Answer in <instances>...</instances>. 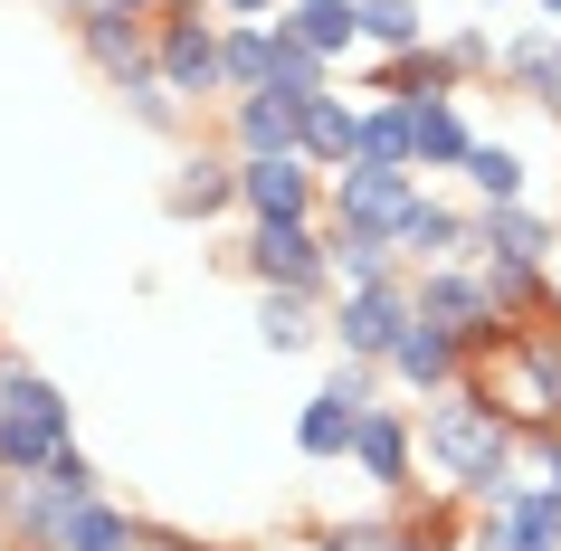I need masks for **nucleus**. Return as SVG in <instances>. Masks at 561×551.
I'll return each instance as SVG.
<instances>
[{
  "label": "nucleus",
  "mask_w": 561,
  "mask_h": 551,
  "mask_svg": "<svg viewBox=\"0 0 561 551\" xmlns=\"http://www.w3.org/2000/svg\"><path fill=\"white\" fill-rule=\"evenodd\" d=\"M410 551H419V542H410Z\"/></svg>",
  "instance_id": "43"
},
{
  "label": "nucleus",
  "mask_w": 561,
  "mask_h": 551,
  "mask_svg": "<svg viewBox=\"0 0 561 551\" xmlns=\"http://www.w3.org/2000/svg\"><path fill=\"white\" fill-rule=\"evenodd\" d=\"M314 551H410L400 514H362V523H314Z\"/></svg>",
  "instance_id": "34"
},
{
  "label": "nucleus",
  "mask_w": 561,
  "mask_h": 551,
  "mask_svg": "<svg viewBox=\"0 0 561 551\" xmlns=\"http://www.w3.org/2000/svg\"><path fill=\"white\" fill-rule=\"evenodd\" d=\"M144 551H238V542H191V532H172V523H152Z\"/></svg>",
  "instance_id": "36"
},
{
  "label": "nucleus",
  "mask_w": 561,
  "mask_h": 551,
  "mask_svg": "<svg viewBox=\"0 0 561 551\" xmlns=\"http://www.w3.org/2000/svg\"><path fill=\"white\" fill-rule=\"evenodd\" d=\"M362 162H400V172H419V105L371 95V105H362Z\"/></svg>",
  "instance_id": "26"
},
{
  "label": "nucleus",
  "mask_w": 561,
  "mask_h": 551,
  "mask_svg": "<svg viewBox=\"0 0 561 551\" xmlns=\"http://www.w3.org/2000/svg\"><path fill=\"white\" fill-rule=\"evenodd\" d=\"M144 542H152V523L134 514V504H115V494H95L87 514L67 523V542H58V551H144Z\"/></svg>",
  "instance_id": "27"
},
{
  "label": "nucleus",
  "mask_w": 561,
  "mask_h": 551,
  "mask_svg": "<svg viewBox=\"0 0 561 551\" xmlns=\"http://www.w3.org/2000/svg\"><path fill=\"white\" fill-rule=\"evenodd\" d=\"M238 219H324V172L305 152L238 162Z\"/></svg>",
  "instance_id": "9"
},
{
  "label": "nucleus",
  "mask_w": 561,
  "mask_h": 551,
  "mask_svg": "<svg viewBox=\"0 0 561 551\" xmlns=\"http://www.w3.org/2000/svg\"><path fill=\"white\" fill-rule=\"evenodd\" d=\"M353 428H362V409L333 400V390H314V400L296 409V457L305 466H343V457H353Z\"/></svg>",
  "instance_id": "22"
},
{
  "label": "nucleus",
  "mask_w": 561,
  "mask_h": 551,
  "mask_svg": "<svg viewBox=\"0 0 561 551\" xmlns=\"http://www.w3.org/2000/svg\"><path fill=\"white\" fill-rule=\"evenodd\" d=\"M219 38H229V20H219L209 0H162V20H152V67H162V87H172L181 105H229Z\"/></svg>",
  "instance_id": "5"
},
{
  "label": "nucleus",
  "mask_w": 561,
  "mask_h": 551,
  "mask_svg": "<svg viewBox=\"0 0 561 551\" xmlns=\"http://www.w3.org/2000/svg\"><path fill=\"white\" fill-rule=\"evenodd\" d=\"M495 77L524 95L533 115H552V124H561V30H552V20H533V30H504V67H495Z\"/></svg>",
  "instance_id": "16"
},
{
  "label": "nucleus",
  "mask_w": 561,
  "mask_h": 551,
  "mask_svg": "<svg viewBox=\"0 0 561 551\" xmlns=\"http://www.w3.org/2000/svg\"><path fill=\"white\" fill-rule=\"evenodd\" d=\"M504 457H524V428L495 409V390H485L476 371H467V390L419 400V466H428L447 494L476 485V475H485V466H504Z\"/></svg>",
  "instance_id": "1"
},
{
  "label": "nucleus",
  "mask_w": 561,
  "mask_h": 551,
  "mask_svg": "<svg viewBox=\"0 0 561 551\" xmlns=\"http://www.w3.org/2000/svg\"><path fill=\"white\" fill-rule=\"evenodd\" d=\"M305 105H314V95H276V87L238 95V105H229V152H238V162H276V152H305Z\"/></svg>",
  "instance_id": "13"
},
{
  "label": "nucleus",
  "mask_w": 561,
  "mask_h": 551,
  "mask_svg": "<svg viewBox=\"0 0 561 551\" xmlns=\"http://www.w3.org/2000/svg\"><path fill=\"white\" fill-rule=\"evenodd\" d=\"M552 30H561V20H552Z\"/></svg>",
  "instance_id": "42"
},
{
  "label": "nucleus",
  "mask_w": 561,
  "mask_h": 551,
  "mask_svg": "<svg viewBox=\"0 0 561 551\" xmlns=\"http://www.w3.org/2000/svg\"><path fill=\"white\" fill-rule=\"evenodd\" d=\"M533 10H542V20H561V0H533Z\"/></svg>",
  "instance_id": "40"
},
{
  "label": "nucleus",
  "mask_w": 561,
  "mask_h": 551,
  "mask_svg": "<svg viewBox=\"0 0 561 551\" xmlns=\"http://www.w3.org/2000/svg\"><path fill=\"white\" fill-rule=\"evenodd\" d=\"M266 87H276V95H333V58H314L296 30L266 20Z\"/></svg>",
  "instance_id": "28"
},
{
  "label": "nucleus",
  "mask_w": 561,
  "mask_h": 551,
  "mask_svg": "<svg viewBox=\"0 0 561 551\" xmlns=\"http://www.w3.org/2000/svg\"><path fill=\"white\" fill-rule=\"evenodd\" d=\"M305 162H314V172H343V162H362V95H314V105H305Z\"/></svg>",
  "instance_id": "20"
},
{
  "label": "nucleus",
  "mask_w": 561,
  "mask_h": 551,
  "mask_svg": "<svg viewBox=\"0 0 561 551\" xmlns=\"http://www.w3.org/2000/svg\"><path fill=\"white\" fill-rule=\"evenodd\" d=\"M552 248H561V219H552V209H533V200L476 209V257H533V266H552Z\"/></svg>",
  "instance_id": "19"
},
{
  "label": "nucleus",
  "mask_w": 561,
  "mask_h": 551,
  "mask_svg": "<svg viewBox=\"0 0 561 551\" xmlns=\"http://www.w3.org/2000/svg\"><path fill=\"white\" fill-rule=\"evenodd\" d=\"M353 10H362V48H371V58L428 48V0H353Z\"/></svg>",
  "instance_id": "30"
},
{
  "label": "nucleus",
  "mask_w": 561,
  "mask_h": 551,
  "mask_svg": "<svg viewBox=\"0 0 561 551\" xmlns=\"http://www.w3.org/2000/svg\"><path fill=\"white\" fill-rule=\"evenodd\" d=\"M467 551H561V494L542 485V475H524L514 504L467 514Z\"/></svg>",
  "instance_id": "8"
},
{
  "label": "nucleus",
  "mask_w": 561,
  "mask_h": 551,
  "mask_svg": "<svg viewBox=\"0 0 561 551\" xmlns=\"http://www.w3.org/2000/svg\"><path fill=\"white\" fill-rule=\"evenodd\" d=\"M476 10H514V0H476Z\"/></svg>",
  "instance_id": "41"
},
{
  "label": "nucleus",
  "mask_w": 561,
  "mask_h": 551,
  "mask_svg": "<svg viewBox=\"0 0 561 551\" xmlns=\"http://www.w3.org/2000/svg\"><path fill=\"white\" fill-rule=\"evenodd\" d=\"M410 323H419V305H410V276H381V286H343V295H333L324 343H333V361H390Z\"/></svg>",
  "instance_id": "6"
},
{
  "label": "nucleus",
  "mask_w": 561,
  "mask_h": 551,
  "mask_svg": "<svg viewBox=\"0 0 561 551\" xmlns=\"http://www.w3.org/2000/svg\"><path fill=\"white\" fill-rule=\"evenodd\" d=\"M381 371L400 380V390H410V400H447V390H467V371H476V352L457 343V333H447V323H410V333H400V352H390Z\"/></svg>",
  "instance_id": "11"
},
{
  "label": "nucleus",
  "mask_w": 561,
  "mask_h": 551,
  "mask_svg": "<svg viewBox=\"0 0 561 551\" xmlns=\"http://www.w3.org/2000/svg\"><path fill=\"white\" fill-rule=\"evenodd\" d=\"M324 314L333 305H314V295H257V343L276 352V361H296V352L324 343Z\"/></svg>",
  "instance_id": "25"
},
{
  "label": "nucleus",
  "mask_w": 561,
  "mask_h": 551,
  "mask_svg": "<svg viewBox=\"0 0 561 551\" xmlns=\"http://www.w3.org/2000/svg\"><path fill=\"white\" fill-rule=\"evenodd\" d=\"M524 457H533V466H542V485H552V494H561V428H552V437H533Z\"/></svg>",
  "instance_id": "35"
},
{
  "label": "nucleus",
  "mask_w": 561,
  "mask_h": 551,
  "mask_svg": "<svg viewBox=\"0 0 561 551\" xmlns=\"http://www.w3.org/2000/svg\"><path fill=\"white\" fill-rule=\"evenodd\" d=\"M238 276L257 295H314V305H333V248H324V219H248V238H238Z\"/></svg>",
  "instance_id": "4"
},
{
  "label": "nucleus",
  "mask_w": 561,
  "mask_h": 551,
  "mask_svg": "<svg viewBox=\"0 0 561 551\" xmlns=\"http://www.w3.org/2000/svg\"><path fill=\"white\" fill-rule=\"evenodd\" d=\"M209 10H219V20H276L286 0H209Z\"/></svg>",
  "instance_id": "37"
},
{
  "label": "nucleus",
  "mask_w": 561,
  "mask_h": 551,
  "mask_svg": "<svg viewBox=\"0 0 561 551\" xmlns=\"http://www.w3.org/2000/svg\"><path fill=\"white\" fill-rule=\"evenodd\" d=\"M87 10H115V20H162V0H87Z\"/></svg>",
  "instance_id": "38"
},
{
  "label": "nucleus",
  "mask_w": 561,
  "mask_h": 551,
  "mask_svg": "<svg viewBox=\"0 0 561 551\" xmlns=\"http://www.w3.org/2000/svg\"><path fill=\"white\" fill-rule=\"evenodd\" d=\"M438 48H447V58H457V77H467V87H476V77H495V67H504V38L485 30V20H447V30H438Z\"/></svg>",
  "instance_id": "33"
},
{
  "label": "nucleus",
  "mask_w": 561,
  "mask_h": 551,
  "mask_svg": "<svg viewBox=\"0 0 561 551\" xmlns=\"http://www.w3.org/2000/svg\"><path fill=\"white\" fill-rule=\"evenodd\" d=\"M115 95H124V115L144 124V134H181V124L201 115V105H181V95L162 87V67H144V77H134V87H115Z\"/></svg>",
  "instance_id": "31"
},
{
  "label": "nucleus",
  "mask_w": 561,
  "mask_h": 551,
  "mask_svg": "<svg viewBox=\"0 0 561 551\" xmlns=\"http://www.w3.org/2000/svg\"><path fill=\"white\" fill-rule=\"evenodd\" d=\"M542 314H552V333H561V276H552V305H542Z\"/></svg>",
  "instance_id": "39"
},
{
  "label": "nucleus",
  "mask_w": 561,
  "mask_h": 551,
  "mask_svg": "<svg viewBox=\"0 0 561 551\" xmlns=\"http://www.w3.org/2000/svg\"><path fill=\"white\" fill-rule=\"evenodd\" d=\"M276 30H296L314 58L343 67V58L362 48V10H353V0H286V10H276Z\"/></svg>",
  "instance_id": "21"
},
{
  "label": "nucleus",
  "mask_w": 561,
  "mask_h": 551,
  "mask_svg": "<svg viewBox=\"0 0 561 551\" xmlns=\"http://www.w3.org/2000/svg\"><path fill=\"white\" fill-rule=\"evenodd\" d=\"M362 95H400V105H438V95H467V77H457V58H447L438 38H428V48H400V58H371Z\"/></svg>",
  "instance_id": "18"
},
{
  "label": "nucleus",
  "mask_w": 561,
  "mask_h": 551,
  "mask_svg": "<svg viewBox=\"0 0 561 551\" xmlns=\"http://www.w3.org/2000/svg\"><path fill=\"white\" fill-rule=\"evenodd\" d=\"M229 209H238V152H181L172 181H162V219L209 229V219H229Z\"/></svg>",
  "instance_id": "12"
},
{
  "label": "nucleus",
  "mask_w": 561,
  "mask_h": 551,
  "mask_svg": "<svg viewBox=\"0 0 561 551\" xmlns=\"http://www.w3.org/2000/svg\"><path fill=\"white\" fill-rule=\"evenodd\" d=\"M95 494H105V466H95L87 447H67V457H48L38 475H20V485H10L0 542H10V551H58V542H67V523L87 514Z\"/></svg>",
  "instance_id": "3"
},
{
  "label": "nucleus",
  "mask_w": 561,
  "mask_h": 551,
  "mask_svg": "<svg viewBox=\"0 0 561 551\" xmlns=\"http://www.w3.org/2000/svg\"><path fill=\"white\" fill-rule=\"evenodd\" d=\"M485 144L467 124V95H438V105H419V172H467V152Z\"/></svg>",
  "instance_id": "24"
},
{
  "label": "nucleus",
  "mask_w": 561,
  "mask_h": 551,
  "mask_svg": "<svg viewBox=\"0 0 561 551\" xmlns=\"http://www.w3.org/2000/svg\"><path fill=\"white\" fill-rule=\"evenodd\" d=\"M362 475V485L381 494V504H410L419 494V409H362V428H353V457H343Z\"/></svg>",
  "instance_id": "7"
},
{
  "label": "nucleus",
  "mask_w": 561,
  "mask_h": 551,
  "mask_svg": "<svg viewBox=\"0 0 561 551\" xmlns=\"http://www.w3.org/2000/svg\"><path fill=\"white\" fill-rule=\"evenodd\" d=\"M333 248V286H381V276H410L400 266V229L390 219H324Z\"/></svg>",
  "instance_id": "17"
},
{
  "label": "nucleus",
  "mask_w": 561,
  "mask_h": 551,
  "mask_svg": "<svg viewBox=\"0 0 561 551\" xmlns=\"http://www.w3.org/2000/svg\"><path fill=\"white\" fill-rule=\"evenodd\" d=\"M219 67H229V105H238V95H257L266 87V20H229Z\"/></svg>",
  "instance_id": "32"
},
{
  "label": "nucleus",
  "mask_w": 561,
  "mask_h": 551,
  "mask_svg": "<svg viewBox=\"0 0 561 551\" xmlns=\"http://www.w3.org/2000/svg\"><path fill=\"white\" fill-rule=\"evenodd\" d=\"M485 266V295H495V314L533 323L542 305H552V266H533V257H476Z\"/></svg>",
  "instance_id": "29"
},
{
  "label": "nucleus",
  "mask_w": 561,
  "mask_h": 551,
  "mask_svg": "<svg viewBox=\"0 0 561 551\" xmlns=\"http://www.w3.org/2000/svg\"><path fill=\"white\" fill-rule=\"evenodd\" d=\"M476 191V209H514V200H533V162L514 144H495V134H485V144L467 152V172H457Z\"/></svg>",
  "instance_id": "23"
},
{
  "label": "nucleus",
  "mask_w": 561,
  "mask_h": 551,
  "mask_svg": "<svg viewBox=\"0 0 561 551\" xmlns=\"http://www.w3.org/2000/svg\"><path fill=\"white\" fill-rule=\"evenodd\" d=\"M410 200H419V172H400V162H343L324 181V219H390L400 229Z\"/></svg>",
  "instance_id": "14"
},
{
  "label": "nucleus",
  "mask_w": 561,
  "mask_h": 551,
  "mask_svg": "<svg viewBox=\"0 0 561 551\" xmlns=\"http://www.w3.org/2000/svg\"><path fill=\"white\" fill-rule=\"evenodd\" d=\"M67 30H77V58H87L95 77H105V87H134V77L152 67V20H115V10H77Z\"/></svg>",
  "instance_id": "15"
},
{
  "label": "nucleus",
  "mask_w": 561,
  "mask_h": 551,
  "mask_svg": "<svg viewBox=\"0 0 561 551\" xmlns=\"http://www.w3.org/2000/svg\"><path fill=\"white\" fill-rule=\"evenodd\" d=\"M77 447V409H67V390L38 361H20V352L0 343V475H38L48 457H67Z\"/></svg>",
  "instance_id": "2"
},
{
  "label": "nucleus",
  "mask_w": 561,
  "mask_h": 551,
  "mask_svg": "<svg viewBox=\"0 0 561 551\" xmlns=\"http://www.w3.org/2000/svg\"><path fill=\"white\" fill-rule=\"evenodd\" d=\"M400 266H476V209L438 200L428 181H419V200L400 209Z\"/></svg>",
  "instance_id": "10"
}]
</instances>
